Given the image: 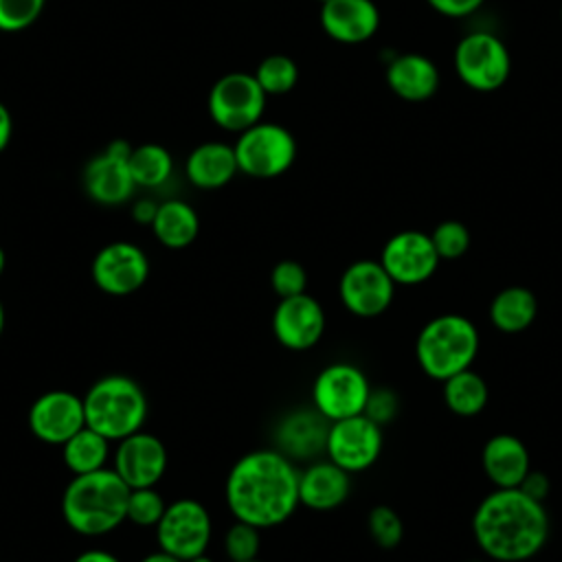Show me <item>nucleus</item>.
Wrapping results in <instances>:
<instances>
[{
    "label": "nucleus",
    "instance_id": "1",
    "mask_svg": "<svg viewBox=\"0 0 562 562\" xmlns=\"http://www.w3.org/2000/svg\"><path fill=\"white\" fill-rule=\"evenodd\" d=\"M299 468L277 448L241 454L228 470L224 501L235 520L270 529L290 520L299 503Z\"/></svg>",
    "mask_w": 562,
    "mask_h": 562
},
{
    "label": "nucleus",
    "instance_id": "2",
    "mask_svg": "<svg viewBox=\"0 0 562 562\" xmlns=\"http://www.w3.org/2000/svg\"><path fill=\"white\" fill-rule=\"evenodd\" d=\"M472 533L490 560L525 562L547 544L549 514L520 487H494L472 514Z\"/></svg>",
    "mask_w": 562,
    "mask_h": 562
},
{
    "label": "nucleus",
    "instance_id": "3",
    "mask_svg": "<svg viewBox=\"0 0 562 562\" xmlns=\"http://www.w3.org/2000/svg\"><path fill=\"white\" fill-rule=\"evenodd\" d=\"M127 498L130 487L114 468L72 474L61 492V518L79 536H105L127 520Z\"/></svg>",
    "mask_w": 562,
    "mask_h": 562
},
{
    "label": "nucleus",
    "instance_id": "4",
    "mask_svg": "<svg viewBox=\"0 0 562 562\" xmlns=\"http://www.w3.org/2000/svg\"><path fill=\"white\" fill-rule=\"evenodd\" d=\"M86 426L110 441H121L143 430L149 400L143 386L123 373H110L92 382L83 395Z\"/></svg>",
    "mask_w": 562,
    "mask_h": 562
},
{
    "label": "nucleus",
    "instance_id": "5",
    "mask_svg": "<svg viewBox=\"0 0 562 562\" xmlns=\"http://www.w3.org/2000/svg\"><path fill=\"white\" fill-rule=\"evenodd\" d=\"M479 347L481 336L470 318L461 314H439L419 329L415 358L428 378L443 382L470 369L479 356Z\"/></svg>",
    "mask_w": 562,
    "mask_h": 562
},
{
    "label": "nucleus",
    "instance_id": "6",
    "mask_svg": "<svg viewBox=\"0 0 562 562\" xmlns=\"http://www.w3.org/2000/svg\"><path fill=\"white\" fill-rule=\"evenodd\" d=\"M233 147L239 173L257 180L279 178L296 160L294 134L288 127L270 121H259L239 132Z\"/></svg>",
    "mask_w": 562,
    "mask_h": 562
},
{
    "label": "nucleus",
    "instance_id": "7",
    "mask_svg": "<svg viewBox=\"0 0 562 562\" xmlns=\"http://www.w3.org/2000/svg\"><path fill=\"white\" fill-rule=\"evenodd\" d=\"M268 94L252 72L222 75L209 90V116L226 132H244L261 121Z\"/></svg>",
    "mask_w": 562,
    "mask_h": 562
},
{
    "label": "nucleus",
    "instance_id": "8",
    "mask_svg": "<svg viewBox=\"0 0 562 562\" xmlns=\"http://www.w3.org/2000/svg\"><path fill=\"white\" fill-rule=\"evenodd\" d=\"M369 378L353 362H331L323 367L312 382V406L329 422L364 413L369 393Z\"/></svg>",
    "mask_w": 562,
    "mask_h": 562
},
{
    "label": "nucleus",
    "instance_id": "9",
    "mask_svg": "<svg viewBox=\"0 0 562 562\" xmlns=\"http://www.w3.org/2000/svg\"><path fill=\"white\" fill-rule=\"evenodd\" d=\"M154 529L158 549L187 562L206 553L213 536V520L200 501L176 498L167 503V509Z\"/></svg>",
    "mask_w": 562,
    "mask_h": 562
},
{
    "label": "nucleus",
    "instance_id": "10",
    "mask_svg": "<svg viewBox=\"0 0 562 562\" xmlns=\"http://www.w3.org/2000/svg\"><path fill=\"white\" fill-rule=\"evenodd\" d=\"M454 68L468 88L476 92H492L507 81L512 57L503 40L487 31H476L457 44Z\"/></svg>",
    "mask_w": 562,
    "mask_h": 562
},
{
    "label": "nucleus",
    "instance_id": "11",
    "mask_svg": "<svg viewBox=\"0 0 562 562\" xmlns=\"http://www.w3.org/2000/svg\"><path fill=\"white\" fill-rule=\"evenodd\" d=\"M382 446V426L360 413L329 424L325 457L349 474H356L369 470L380 459Z\"/></svg>",
    "mask_w": 562,
    "mask_h": 562
},
{
    "label": "nucleus",
    "instance_id": "12",
    "mask_svg": "<svg viewBox=\"0 0 562 562\" xmlns=\"http://www.w3.org/2000/svg\"><path fill=\"white\" fill-rule=\"evenodd\" d=\"M395 281L380 259H358L345 268L338 281V296L347 312L360 318L384 314L395 296Z\"/></svg>",
    "mask_w": 562,
    "mask_h": 562
},
{
    "label": "nucleus",
    "instance_id": "13",
    "mask_svg": "<svg viewBox=\"0 0 562 562\" xmlns=\"http://www.w3.org/2000/svg\"><path fill=\"white\" fill-rule=\"evenodd\" d=\"M149 268V257L138 244L119 239L97 250L90 274L103 294L130 296L145 285Z\"/></svg>",
    "mask_w": 562,
    "mask_h": 562
},
{
    "label": "nucleus",
    "instance_id": "14",
    "mask_svg": "<svg viewBox=\"0 0 562 562\" xmlns=\"http://www.w3.org/2000/svg\"><path fill=\"white\" fill-rule=\"evenodd\" d=\"M26 424L33 437L44 443L61 446L86 426L83 395L66 389H53L33 400L26 413Z\"/></svg>",
    "mask_w": 562,
    "mask_h": 562
},
{
    "label": "nucleus",
    "instance_id": "15",
    "mask_svg": "<svg viewBox=\"0 0 562 562\" xmlns=\"http://www.w3.org/2000/svg\"><path fill=\"white\" fill-rule=\"evenodd\" d=\"M439 255L428 233L400 231L386 239L380 263L397 285H419L439 268Z\"/></svg>",
    "mask_w": 562,
    "mask_h": 562
},
{
    "label": "nucleus",
    "instance_id": "16",
    "mask_svg": "<svg viewBox=\"0 0 562 562\" xmlns=\"http://www.w3.org/2000/svg\"><path fill=\"white\" fill-rule=\"evenodd\" d=\"M325 325L323 305L307 292L279 299L272 312V334L277 342L290 351H307L318 345Z\"/></svg>",
    "mask_w": 562,
    "mask_h": 562
},
{
    "label": "nucleus",
    "instance_id": "17",
    "mask_svg": "<svg viewBox=\"0 0 562 562\" xmlns=\"http://www.w3.org/2000/svg\"><path fill=\"white\" fill-rule=\"evenodd\" d=\"M169 454L160 437L138 430L121 441H116L112 468L125 481L130 490L134 487H156L165 476Z\"/></svg>",
    "mask_w": 562,
    "mask_h": 562
},
{
    "label": "nucleus",
    "instance_id": "18",
    "mask_svg": "<svg viewBox=\"0 0 562 562\" xmlns=\"http://www.w3.org/2000/svg\"><path fill=\"white\" fill-rule=\"evenodd\" d=\"M329 419H325L314 406H301L285 413L274 432V448L288 459L296 461H314L325 454V441L329 430Z\"/></svg>",
    "mask_w": 562,
    "mask_h": 562
},
{
    "label": "nucleus",
    "instance_id": "19",
    "mask_svg": "<svg viewBox=\"0 0 562 562\" xmlns=\"http://www.w3.org/2000/svg\"><path fill=\"white\" fill-rule=\"evenodd\" d=\"M83 191L88 198L103 206H119L132 200L136 182L132 178L127 158L116 156L108 149L92 156L81 173Z\"/></svg>",
    "mask_w": 562,
    "mask_h": 562
},
{
    "label": "nucleus",
    "instance_id": "20",
    "mask_svg": "<svg viewBox=\"0 0 562 562\" xmlns=\"http://www.w3.org/2000/svg\"><path fill=\"white\" fill-rule=\"evenodd\" d=\"M321 26L340 44H360L375 35L380 11L373 0H327L321 4Z\"/></svg>",
    "mask_w": 562,
    "mask_h": 562
},
{
    "label": "nucleus",
    "instance_id": "21",
    "mask_svg": "<svg viewBox=\"0 0 562 562\" xmlns=\"http://www.w3.org/2000/svg\"><path fill=\"white\" fill-rule=\"evenodd\" d=\"M351 492V474L334 461L314 459L299 472V503L314 512L340 507Z\"/></svg>",
    "mask_w": 562,
    "mask_h": 562
},
{
    "label": "nucleus",
    "instance_id": "22",
    "mask_svg": "<svg viewBox=\"0 0 562 562\" xmlns=\"http://www.w3.org/2000/svg\"><path fill=\"white\" fill-rule=\"evenodd\" d=\"M481 465L494 487H518L531 470V457L516 435L498 432L485 441Z\"/></svg>",
    "mask_w": 562,
    "mask_h": 562
},
{
    "label": "nucleus",
    "instance_id": "23",
    "mask_svg": "<svg viewBox=\"0 0 562 562\" xmlns=\"http://www.w3.org/2000/svg\"><path fill=\"white\" fill-rule=\"evenodd\" d=\"M184 173L193 187L204 191L226 187L239 173L235 147L220 140L200 143L189 151Z\"/></svg>",
    "mask_w": 562,
    "mask_h": 562
},
{
    "label": "nucleus",
    "instance_id": "24",
    "mask_svg": "<svg viewBox=\"0 0 562 562\" xmlns=\"http://www.w3.org/2000/svg\"><path fill=\"white\" fill-rule=\"evenodd\" d=\"M386 83L404 101H426L439 88V70L428 57L404 53L386 66Z\"/></svg>",
    "mask_w": 562,
    "mask_h": 562
},
{
    "label": "nucleus",
    "instance_id": "25",
    "mask_svg": "<svg viewBox=\"0 0 562 562\" xmlns=\"http://www.w3.org/2000/svg\"><path fill=\"white\" fill-rule=\"evenodd\" d=\"M151 233L165 248L180 250L195 241L200 233V217L195 209L184 200H165L158 204L151 222Z\"/></svg>",
    "mask_w": 562,
    "mask_h": 562
},
{
    "label": "nucleus",
    "instance_id": "26",
    "mask_svg": "<svg viewBox=\"0 0 562 562\" xmlns=\"http://www.w3.org/2000/svg\"><path fill=\"white\" fill-rule=\"evenodd\" d=\"M538 314L536 294L525 285H507L498 290L490 303V321L503 334L525 331Z\"/></svg>",
    "mask_w": 562,
    "mask_h": 562
},
{
    "label": "nucleus",
    "instance_id": "27",
    "mask_svg": "<svg viewBox=\"0 0 562 562\" xmlns=\"http://www.w3.org/2000/svg\"><path fill=\"white\" fill-rule=\"evenodd\" d=\"M487 400H490L487 382L472 367L443 380V402L450 408V413L459 417L479 415L487 406Z\"/></svg>",
    "mask_w": 562,
    "mask_h": 562
},
{
    "label": "nucleus",
    "instance_id": "28",
    "mask_svg": "<svg viewBox=\"0 0 562 562\" xmlns=\"http://www.w3.org/2000/svg\"><path fill=\"white\" fill-rule=\"evenodd\" d=\"M108 459L110 439L88 426L61 443V461L72 474H88L108 468Z\"/></svg>",
    "mask_w": 562,
    "mask_h": 562
},
{
    "label": "nucleus",
    "instance_id": "29",
    "mask_svg": "<svg viewBox=\"0 0 562 562\" xmlns=\"http://www.w3.org/2000/svg\"><path fill=\"white\" fill-rule=\"evenodd\" d=\"M136 187L156 189L162 187L173 173L171 151L160 143L136 145L127 158Z\"/></svg>",
    "mask_w": 562,
    "mask_h": 562
},
{
    "label": "nucleus",
    "instance_id": "30",
    "mask_svg": "<svg viewBox=\"0 0 562 562\" xmlns=\"http://www.w3.org/2000/svg\"><path fill=\"white\" fill-rule=\"evenodd\" d=\"M252 75L268 97L270 94L279 97V94H288L296 86L299 66L292 57L283 53H272L259 61Z\"/></svg>",
    "mask_w": 562,
    "mask_h": 562
},
{
    "label": "nucleus",
    "instance_id": "31",
    "mask_svg": "<svg viewBox=\"0 0 562 562\" xmlns=\"http://www.w3.org/2000/svg\"><path fill=\"white\" fill-rule=\"evenodd\" d=\"M167 509V501L156 487H134L127 498V520L138 527H156Z\"/></svg>",
    "mask_w": 562,
    "mask_h": 562
},
{
    "label": "nucleus",
    "instance_id": "32",
    "mask_svg": "<svg viewBox=\"0 0 562 562\" xmlns=\"http://www.w3.org/2000/svg\"><path fill=\"white\" fill-rule=\"evenodd\" d=\"M259 549H261V529L244 522V520H235L226 536H224V553L231 562H246L252 558H259Z\"/></svg>",
    "mask_w": 562,
    "mask_h": 562
},
{
    "label": "nucleus",
    "instance_id": "33",
    "mask_svg": "<svg viewBox=\"0 0 562 562\" xmlns=\"http://www.w3.org/2000/svg\"><path fill=\"white\" fill-rule=\"evenodd\" d=\"M367 527L371 540L382 549H393L404 538V522L389 505H375L367 516Z\"/></svg>",
    "mask_w": 562,
    "mask_h": 562
},
{
    "label": "nucleus",
    "instance_id": "34",
    "mask_svg": "<svg viewBox=\"0 0 562 562\" xmlns=\"http://www.w3.org/2000/svg\"><path fill=\"white\" fill-rule=\"evenodd\" d=\"M430 239L435 244L439 259H446V261L463 257L470 248V231L459 220H446L437 224L430 233Z\"/></svg>",
    "mask_w": 562,
    "mask_h": 562
},
{
    "label": "nucleus",
    "instance_id": "35",
    "mask_svg": "<svg viewBox=\"0 0 562 562\" xmlns=\"http://www.w3.org/2000/svg\"><path fill=\"white\" fill-rule=\"evenodd\" d=\"M46 0H0V31L18 33L35 24Z\"/></svg>",
    "mask_w": 562,
    "mask_h": 562
},
{
    "label": "nucleus",
    "instance_id": "36",
    "mask_svg": "<svg viewBox=\"0 0 562 562\" xmlns=\"http://www.w3.org/2000/svg\"><path fill=\"white\" fill-rule=\"evenodd\" d=\"M270 285L279 299L296 296L307 292V272L294 259H281L270 272Z\"/></svg>",
    "mask_w": 562,
    "mask_h": 562
},
{
    "label": "nucleus",
    "instance_id": "37",
    "mask_svg": "<svg viewBox=\"0 0 562 562\" xmlns=\"http://www.w3.org/2000/svg\"><path fill=\"white\" fill-rule=\"evenodd\" d=\"M397 411H400V397L393 389H386V386L371 389L367 406H364V415L369 419L384 426L397 417Z\"/></svg>",
    "mask_w": 562,
    "mask_h": 562
},
{
    "label": "nucleus",
    "instance_id": "38",
    "mask_svg": "<svg viewBox=\"0 0 562 562\" xmlns=\"http://www.w3.org/2000/svg\"><path fill=\"white\" fill-rule=\"evenodd\" d=\"M435 11L448 15V18H463L474 13L483 0H426Z\"/></svg>",
    "mask_w": 562,
    "mask_h": 562
},
{
    "label": "nucleus",
    "instance_id": "39",
    "mask_svg": "<svg viewBox=\"0 0 562 562\" xmlns=\"http://www.w3.org/2000/svg\"><path fill=\"white\" fill-rule=\"evenodd\" d=\"M518 487H520L525 494H529L531 498L544 503V498H547V494H549V479H547V474H542V472L529 470L527 476L522 479V483H520Z\"/></svg>",
    "mask_w": 562,
    "mask_h": 562
},
{
    "label": "nucleus",
    "instance_id": "40",
    "mask_svg": "<svg viewBox=\"0 0 562 562\" xmlns=\"http://www.w3.org/2000/svg\"><path fill=\"white\" fill-rule=\"evenodd\" d=\"M156 211H158V202H154L149 198H140L132 204V217H134V222L143 224V226H151Z\"/></svg>",
    "mask_w": 562,
    "mask_h": 562
},
{
    "label": "nucleus",
    "instance_id": "41",
    "mask_svg": "<svg viewBox=\"0 0 562 562\" xmlns=\"http://www.w3.org/2000/svg\"><path fill=\"white\" fill-rule=\"evenodd\" d=\"M13 136V116L9 112V108L0 101V151H4L11 143Z\"/></svg>",
    "mask_w": 562,
    "mask_h": 562
},
{
    "label": "nucleus",
    "instance_id": "42",
    "mask_svg": "<svg viewBox=\"0 0 562 562\" xmlns=\"http://www.w3.org/2000/svg\"><path fill=\"white\" fill-rule=\"evenodd\" d=\"M72 562H121L112 551L108 549H86L81 551Z\"/></svg>",
    "mask_w": 562,
    "mask_h": 562
},
{
    "label": "nucleus",
    "instance_id": "43",
    "mask_svg": "<svg viewBox=\"0 0 562 562\" xmlns=\"http://www.w3.org/2000/svg\"><path fill=\"white\" fill-rule=\"evenodd\" d=\"M138 562H182V560L171 555V553H167V551H162V549H158V551H151V553L143 555Z\"/></svg>",
    "mask_w": 562,
    "mask_h": 562
},
{
    "label": "nucleus",
    "instance_id": "44",
    "mask_svg": "<svg viewBox=\"0 0 562 562\" xmlns=\"http://www.w3.org/2000/svg\"><path fill=\"white\" fill-rule=\"evenodd\" d=\"M4 323H7V312H4V305H2V299H0V336L4 331Z\"/></svg>",
    "mask_w": 562,
    "mask_h": 562
},
{
    "label": "nucleus",
    "instance_id": "45",
    "mask_svg": "<svg viewBox=\"0 0 562 562\" xmlns=\"http://www.w3.org/2000/svg\"><path fill=\"white\" fill-rule=\"evenodd\" d=\"M187 562H215V560L209 558L206 553H202V555H195V558H191V560H187Z\"/></svg>",
    "mask_w": 562,
    "mask_h": 562
},
{
    "label": "nucleus",
    "instance_id": "46",
    "mask_svg": "<svg viewBox=\"0 0 562 562\" xmlns=\"http://www.w3.org/2000/svg\"><path fill=\"white\" fill-rule=\"evenodd\" d=\"M4 268H7V255H4V248L0 246V277H2Z\"/></svg>",
    "mask_w": 562,
    "mask_h": 562
},
{
    "label": "nucleus",
    "instance_id": "47",
    "mask_svg": "<svg viewBox=\"0 0 562 562\" xmlns=\"http://www.w3.org/2000/svg\"><path fill=\"white\" fill-rule=\"evenodd\" d=\"M246 562H266V560H259V558H252V560H246Z\"/></svg>",
    "mask_w": 562,
    "mask_h": 562
},
{
    "label": "nucleus",
    "instance_id": "48",
    "mask_svg": "<svg viewBox=\"0 0 562 562\" xmlns=\"http://www.w3.org/2000/svg\"><path fill=\"white\" fill-rule=\"evenodd\" d=\"M316 2H321V4H323V2H327V0H316Z\"/></svg>",
    "mask_w": 562,
    "mask_h": 562
},
{
    "label": "nucleus",
    "instance_id": "49",
    "mask_svg": "<svg viewBox=\"0 0 562 562\" xmlns=\"http://www.w3.org/2000/svg\"><path fill=\"white\" fill-rule=\"evenodd\" d=\"M470 562H483V560H470Z\"/></svg>",
    "mask_w": 562,
    "mask_h": 562
},
{
    "label": "nucleus",
    "instance_id": "50",
    "mask_svg": "<svg viewBox=\"0 0 562 562\" xmlns=\"http://www.w3.org/2000/svg\"><path fill=\"white\" fill-rule=\"evenodd\" d=\"M560 15H562V11H560Z\"/></svg>",
    "mask_w": 562,
    "mask_h": 562
}]
</instances>
